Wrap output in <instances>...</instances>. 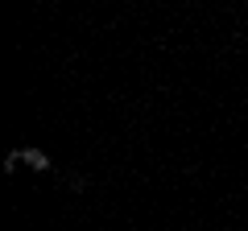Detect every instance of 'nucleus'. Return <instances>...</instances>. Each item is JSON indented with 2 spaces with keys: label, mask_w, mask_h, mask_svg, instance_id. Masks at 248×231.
<instances>
[{
  "label": "nucleus",
  "mask_w": 248,
  "mask_h": 231,
  "mask_svg": "<svg viewBox=\"0 0 248 231\" xmlns=\"http://www.w3.org/2000/svg\"><path fill=\"white\" fill-rule=\"evenodd\" d=\"M21 161H25L29 169H50V157H46L42 149H25V153H21Z\"/></svg>",
  "instance_id": "1"
}]
</instances>
